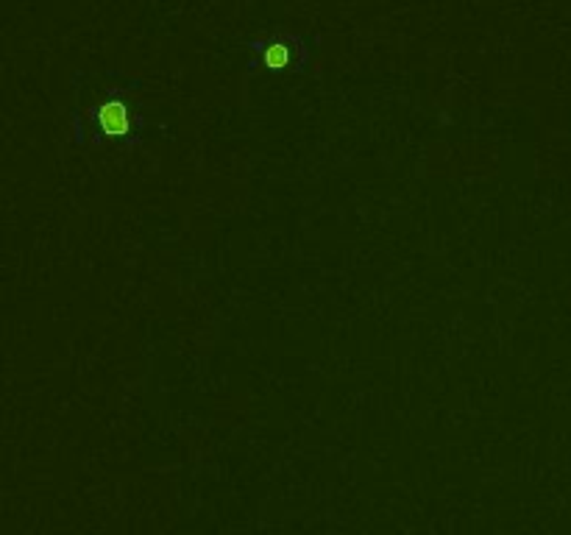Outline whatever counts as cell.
<instances>
[{"instance_id": "2", "label": "cell", "mask_w": 571, "mask_h": 535, "mask_svg": "<svg viewBox=\"0 0 571 535\" xmlns=\"http://www.w3.org/2000/svg\"><path fill=\"white\" fill-rule=\"evenodd\" d=\"M265 62H268V67H273V70L287 67V48H284V45H273V48H268Z\"/></svg>"}, {"instance_id": "1", "label": "cell", "mask_w": 571, "mask_h": 535, "mask_svg": "<svg viewBox=\"0 0 571 535\" xmlns=\"http://www.w3.org/2000/svg\"><path fill=\"white\" fill-rule=\"evenodd\" d=\"M98 117H101V126L106 134L120 137V134H126V129H129V115H126L123 103H106Z\"/></svg>"}]
</instances>
